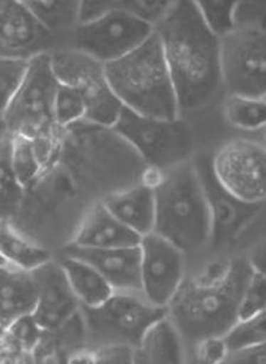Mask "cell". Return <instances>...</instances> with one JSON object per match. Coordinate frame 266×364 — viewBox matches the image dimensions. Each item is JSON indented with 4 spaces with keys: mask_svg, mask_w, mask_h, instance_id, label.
Segmentation results:
<instances>
[{
    "mask_svg": "<svg viewBox=\"0 0 266 364\" xmlns=\"http://www.w3.org/2000/svg\"><path fill=\"white\" fill-rule=\"evenodd\" d=\"M44 330L39 326L32 314L21 316L6 328L7 336L14 341L25 356H33L42 340Z\"/></svg>",
    "mask_w": 266,
    "mask_h": 364,
    "instance_id": "31",
    "label": "cell"
},
{
    "mask_svg": "<svg viewBox=\"0 0 266 364\" xmlns=\"http://www.w3.org/2000/svg\"><path fill=\"white\" fill-rule=\"evenodd\" d=\"M220 68L228 94L265 98V28L238 26L223 37Z\"/></svg>",
    "mask_w": 266,
    "mask_h": 364,
    "instance_id": "10",
    "label": "cell"
},
{
    "mask_svg": "<svg viewBox=\"0 0 266 364\" xmlns=\"http://www.w3.org/2000/svg\"><path fill=\"white\" fill-rule=\"evenodd\" d=\"M5 333H6V328H4V326L0 324V343H1V341L4 340Z\"/></svg>",
    "mask_w": 266,
    "mask_h": 364,
    "instance_id": "37",
    "label": "cell"
},
{
    "mask_svg": "<svg viewBox=\"0 0 266 364\" xmlns=\"http://www.w3.org/2000/svg\"><path fill=\"white\" fill-rule=\"evenodd\" d=\"M196 3L205 24L216 37L221 39L235 30V11L237 1L201 0Z\"/></svg>",
    "mask_w": 266,
    "mask_h": 364,
    "instance_id": "28",
    "label": "cell"
},
{
    "mask_svg": "<svg viewBox=\"0 0 266 364\" xmlns=\"http://www.w3.org/2000/svg\"><path fill=\"white\" fill-rule=\"evenodd\" d=\"M60 255L90 264L105 277L115 292L141 294L140 245L101 250L68 245Z\"/></svg>",
    "mask_w": 266,
    "mask_h": 364,
    "instance_id": "16",
    "label": "cell"
},
{
    "mask_svg": "<svg viewBox=\"0 0 266 364\" xmlns=\"http://www.w3.org/2000/svg\"><path fill=\"white\" fill-rule=\"evenodd\" d=\"M10 133H9V129H7L6 122H5V119H4L3 112H0V141L5 140L7 137H10Z\"/></svg>",
    "mask_w": 266,
    "mask_h": 364,
    "instance_id": "36",
    "label": "cell"
},
{
    "mask_svg": "<svg viewBox=\"0 0 266 364\" xmlns=\"http://www.w3.org/2000/svg\"><path fill=\"white\" fill-rule=\"evenodd\" d=\"M32 271L38 287L32 315L44 331H53L80 311L81 303L75 296L63 267L56 258Z\"/></svg>",
    "mask_w": 266,
    "mask_h": 364,
    "instance_id": "15",
    "label": "cell"
},
{
    "mask_svg": "<svg viewBox=\"0 0 266 364\" xmlns=\"http://www.w3.org/2000/svg\"><path fill=\"white\" fill-rule=\"evenodd\" d=\"M186 347L169 315L153 323L134 351V363H183Z\"/></svg>",
    "mask_w": 266,
    "mask_h": 364,
    "instance_id": "20",
    "label": "cell"
},
{
    "mask_svg": "<svg viewBox=\"0 0 266 364\" xmlns=\"http://www.w3.org/2000/svg\"><path fill=\"white\" fill-rule=\"evenodd\" d=\"M223 340L228 353L265 343V312L250 318L238 319L225 333Z\"/></svg>",
    "mask_w": 266,
    "mask_h": 364,
    "instance_id": "27",
    "label": "cell"
},
{
    "mask_svg": "<svg viewBox=\"0 0 266 364\" xmlns=\"http://www.w3.org/2000/svg\"><path fill=\"white\" fill-rule=\"evenodd\" d=\"M141 238L117 220L103 203H97L85 214L70 245L100 250L133 247L140 245Z\"/></svg>",
    "mask_w": 266,
    "mask_h": 364,
    "instance_id": "17",
    "label": "cell"
},
{
    "mask_svg": "<svg viewBox=\"0 0 266 364\" xmlns=\"http://www.w3.org/2000/svg\"><path fill=\"white\" fill-rule=\"evenodd\" d=\"M38 287L33 271L5 265L0 267V324L7 328L36 308Z\"/></svg>",
    "mask_w": 266,
    "mask_h": 364,
    "instance_id": "19",
    "label": "cell"
},
{
    "mask_svg": "<svg viewBox=\"0 0 266 364\" xmlns=\"http://www.w3.org/2000/svg\"><path fill=\"white\" fill-rule=\"evenodd\" d=\"M58 85L50 55L30 60L23 85L4 112L10 135L42 139L60 133L53 115Z\"/></svg>",
    "mask_w": 266,
    "mask_h": 364,
    "instance_id": "7",
    "label": "cell"
},
{
    "mask_svg": "<svg viewBox=\"0 0 266 364\" xmlns=\"http://www.w3.org/2000/svg\"><path fill=\"white\" fill-rule=\"evenodd\" d=\"M249 258H235L219 278H185L167 306L185 347L206 338L223 337L238 321L239 303L252 276Z\"/></svg>",
    "mask_w": 266,
    "mask_h": 364,
    "instance_id": "2",
    "label": "cell"
},
{
    "mask_svg": "<svg viewBox=\"0 0 266 364\" xmlns=\"http://www.w3.org/2000/svg\"><path fill=\"white\" fill-rule=\"evenodd\" d=\"M218 181L228 192L246 203L265 200V148L258 142H228L212 156Z\"/></svg>",
    "mask_w": 266,
    "mask_h": 364,
    "instance_id": "12",
    "label": "cell"
},
{
    "mask_svg": "<svg viewBox=\"0 0 266 364\" xmlns=\"http://www.w3.org/2000/svg\"><path fill=\"white\" fill-rule=\"evenodd\" d=\"M193 164L210 210V244L219 249L235 242L256 220L263 210L264 203H246L225 189L214 176L212 156L200 155Z\"/></svg>",
    "mask_w": 266,
    "mask_h": 364,
    "instance_id": "11",
    "label": "cell"
},
{
    "mask_svg": "<svg viewBox=\"0 0 266 364\" xmlns=\"http://www.w3.org/2000/svg\"><path fill=\"white\" fill-rule=\"evenodd\" d=\"M60 49L24 1H0V57L31 60Z\"/></svg>",
    "mask_w": 266,
    "mask_h": 364,
    "instance_id": "14",
    "label": "cell"
},
{
    "mask_svg": "<svg viewBox=\"0 0 266 364\" xmlns=\"http://www.w3.org/2000/svg\"><path fill=\"white\" fill-rule=\"evenodd\" d=\"M30 60L0 57V112H5L28 74Z\"/></svg>",
    "mask_w": 266,
    "mask_h": 364,
    "instance_id": "30",
    "label": "cell"
},
{
    "mask_svg": "<svg viewBox=\"0 0 266 364\" xmlns=\"http://www.w3.org/2000/svg\"><path fill=\"white\" fill-rule=\"evenodd\" d=\"M153 187V232L172 242L185 255L199 252L210 245V210L193 161L182 162L159 172Z\"/></svg>",
    "mask_w": 266,
    "mask_h": 364,
    "instance_id": "3",
    "label": "cell"
},
{
    "mask_svg": "<svg viewBox=\"0 0 266 364\" xmlns=\"http://www.w3.org/2000/svg\"><path fill=\"white\" fill-rule=\"evenodd\" d=\"M39 23L56 37L62 49H71L80 25L81 1H24Z\"/></svg>",
    "mask_w": 266,
    "mask_h": 364,
    "instance_id": "23",
    "label": "cell"
},
{
    "mask_svg": "<svg viewBox=\"0 0 266 364\" xmlns=\"http://www.w3.org/2000/svg\"><path fill=\"white\" fill-rule=\"evenodd\" d=\"M110 88L123 107L153 119H176V91L156 31L137 49L105 64Z\"/></svg>",
    "mask_w": 266,
    "mask_h": 364,
    "instance_id": "4",
    "label": "cell"
},
{
    "mask_svg": "<svg viewBox=\"0 0 266 364\" xmlns=\"http://www.w3.org/2000/svg\"><path fill=\"white\" fill-rule=\"evenodd\" d=\"M266 289L264 271H253L239 303L238 319L250 318L265 312Z\"/></svg>",
    "mask_w": 266,
    "mask_h": 364,
    "instance_id": "32",
    "label": "cell"
},
{
    "mask_svg": "<svg viewBox=\"0 0 266 364\" xmlns=\"http://www.w3.org/2000/svg\"><path fill=\"white\" fill-rule=\"evenodd\" d=\"M266 362L265 343L255 347L228 351L223 363L264 364Z\"/></svg>",
    "mask_w": 266,
    "mask_h": 364,
    "instance_id": "35",
    "label": "cell"
},
{
    "mask_svg": "<svg viewBox=\"0 0 266 364\" xmlns=\"http://www.w3.org/2000/svg\"><path fill=\"white\" fill-rule=\"evenodd\" d=\"M5 265H7L6 262H5L3 257L0 256V267H5Z\"/></svg>",
    "mask_w": 266,
    "mask_h": 364,
    "instance_id": "38",
    "label": "cell"
},
{
    "mask_svg": "<svg viewBox=\"0 0 266 364\" xmlns=\"http://www.w3.org/2000/svg\"><path fill=\"white\" fill-rule=\"evenodd\" d=\"M25 188L14 174L11 136L0 141V220L11 221L21 210Z\"/></svg>",
    "mask_w": 266,
    "mask_h": 364,
    "instance_id": "24",
    "label": "cell"
},
{
    "mask_svg": "<svg viewBox=\"0 0 266 364\" xmlns=\"http://www.w3.org/2000/svg\"><path fill=\"white\" fill-rule=\"evenodd\" d=\"M167 315V309L151 304L142 294L114 292L97 306L81 305L89 350L101 348L137 349L148 328Z\"/></svg>",
    "mask_w": 266,
    "mask_h": 364,
    "instance_id": "5",
    "label": "cell"
},
{
    "mask_svg": "<svg viewBox=\"0 0 266 364\" xmlns=\"http://www.w3.org/2000/svg\"><path fill=\"white\" fill-rule=\"evenodd\" d=\"M109 11L102 17L78 25L71 49L107 64L119 60L146 42L154 26L121 10L116 1H107Z\"/></svg>",
    "mask_w": 266,
    "mask_h": 364,
    "instance_id": "9",
    "label": "cell"
},
{
    "mask_svg": "<svg viewBox=\"0 0 266 364\" xmlns=\"http://www.w3.org/2000/svg\"><path fill=\"white\" fill-rule=\"evenodd\" d=\"M112 130L137 151L144 164L158 172L189 161L194 149L192 129L181 117L153 119L123 107Z\"/></svg>",
    "mask_w": 266,
    "mask_h": 364,
    "instance_id": "6",
    "label": "cell"
},
{
    "mask_svg": "<svg viewBox=\"0 0 266 364\" xmlns=\"http://www.w3.org/2000/svg\"><path fill=\"white\" fill-rule=\"evenodd\" d=\"M102 203L117 220L140 237L154 231V187L149 182H137L107 196Z\"/></svg>",
    "mask_w": 266,
    "mask_h": 364,
    "instance_id": "18",
    "label": "cell"
},
{
    "mask_svg": "<svg viewBox=\"0 0 266 364\" xmlns=\"http://www.w3.org/2000/svg\"><path fill=\"white\" fill-rule=\"evenodd\" d=\"M263 5L253 1H240L235 5V23L238 26L264 28Z\"/></svg>",
    "mask_w": 266,
    "mask_h": 364,
    "instance_id": "34",
    "label": "cell"
},
{
    "mask_svg": "<svg viewBox=\"0 0 266 364\" xmlns=\"http://www.w3.org/2000/svg\"><path fill=\"white\" fill-rule=\"evenodd\" d=\"M224 112L228 122L238 129L258 130L265 126V98L230 95Z\"/></svg>",
    "mask_w": 266,
    "mask_h": 364,
    "instance_id": "25",
    "label": "cell"
},
{
    "mask_svg": "<svg viewBox=\"0 0 266 364\" xmlns=\"http://www.w3.org/2000/svg\"><path fill=\"white\" fill-rule=\"evenodd\" d=\"M11 160L14 174L25 189L38 179L44 171L35 141L28 137L11 135Z\"/></svg>",
    "mask_w": 266,
    "mask_h": 364,
    "instance_id": "26",
    "label": "cell"
},
{
    "mask_svg": "<svg viewBox=\"0 0 266 364\" xmlns=\"http://www.w3.org/2000/svg\"><path fill=\"white\" fill-rule=\"evenodd\" d=\"M53 115L57 128L60 130L85 119V101L78 89L60 83L55 97Z\"/></svg>",
    "mask_w": 266,
    "mask_h": 364,
    "instance_id": "29",
    "label": "cell"
},
{
    "mask_svg": "<svg viewBox=\"0 0 266 364\" xmlns=\"http://www.w3.org/2000/svg\"><path fill=\"white\" fill-rule=\"evenodd\" d=\"M56 259L63 267L75 296L83 306H97L115 292L105 277L87 262L64 255Z\"/></svg>",
    "mask_w": 266,
    "mask_h": 364,
    "instance_id": "21",
    "label": "cell"
},
{
    "mask_svg": "<svg viewBox=\"0 0 266 364\" xmlns=\"http://www.w3.org/2000/svg\"><path fill=\"white\" fill-rule=\"evenodd\" d=\"M0 256L7 265L32 271L55 258L51 251L28 238L10 221L0 220Z\"/></svg>",
    "mask_w": 266,
    "mask_h": 364,
    "instance_id": "22",
    "label": "cell"
},
{
    "mask_svg": "<svg viewBox=\"0 0 266 364\" xmlns=\"http://www.w3.org/2000/svg\"><path fill=\"white\" fill-rule=\"evenodd\" d=\"M140 250L141 294L167 309L186 278V255L154 232L141 238Z\"/></svg>",
    "mask_w": 266,
    "mask_h": 364,
    "instance_id": "13",
    "label": "cell"
},
{
    "mask_svg": "<svg viewBox=\"0 0 266 364\" xmlns=\"http://www.w3.org/2000/svg\"><path fill=\"white\" fill-rule=\"evenodd\" d=\"M155 31L172 77L179 115L206 108L224 87L220 39L207 28L196 1H173Z\"/></svg>",
    "mask_w": 266,
    "mask_h": 364,
    "instance_id": "1",
    "label": "cell"
},
{
    "mask_svg": "<svg viewBox=\"0 0 266 364\" xmlns=\"http://www.w3.org/2000/svg\"><path fill=\"white\" fill-rule=\"evenodd\" d=\"M196 361L201 363H223L228 354V348L223 337L206 338L193 348Z\"/></svg>",
    "mask_w": 266,
    "mask_h": 364,
    "instance_id": "33",
    "label": "cell"
},
{
    "mask_svg": "<svg viewBox=\"0 0 266 364\" xmlns=\"http://www.w3.org/2000/svg\"><path fill=\"white\" fill-rule=\"evenodd\" d=\"M53 73L60 85L78 89L85 105V121L112 128L123 105L109 85L105 64L75 49H60L50 55Z\"/></svg>",
    "mask_w": 266,
    "mask_h": 364,
    "instance_id": "8",
    "label": "cell"
}]
</instances>
